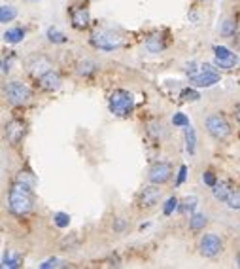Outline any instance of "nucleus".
Masks as SVG:
<instances>
[{"instance_id": "obj_13", "label": "nucleus", "mask_w": 240, "mask_h": 269, "mask_svg": "<svg viewBox=\"0 0 240 269\" xmlns=\"http://www.w3.org/2000/svg\"><path fill=\"white\" fill-rule=\"evenodd\" d=\"M38 86H40V90L53 93V91H57L61 86H63V78H61L59 72L51 69V71H48L46 74H42V76L38 78Z\"/></svg>"}, {"instance_id": "obj_6", "label": "nucleus", "mask_w": 240, "mask_h": 269, "mask_svg": "<svg viewBox=\"0 0 240 269\" xmlns=\"http://www.w3.org/2000/svg\"><path fill=\"white\" fill-rule=\"evenodd\" d=\"M189 82L195 88H210V86H214V84L220 82V72L216 71L212 65L205 63V65H201V72L195 74V76H191Z\"/></svg>"}, {"instance_id": "obj_3", "label": "nucleus", "mask_w": 240, "mask_h": 269, "mask_svg": "<svg viewBox=\"0 0 240 269\" xmlns=\"http://www.w3.org/2000/svg\"><path fill=\"white\" fill-rule=\"evenodd\" d=\"M123 36L110 29H101L91 35V46L101 52H118L120 48H123Z\"/></svg>"}, {"instance_id": "obj_37", "label": "nucleus", "mask_w": 240, "mask_h": 269, "mask_svg": "<svg viewBox=\"0 0 240 269\" xmlns=\"http://www.w3.org/2000/svg\"><path fill=\"white\" fill-rule=\"evenodd\" d=\"M125 228H127V224H125V220L123 218H118L116 222H114V232H125Z\"/></svg>"}, {"instance_id": "obj_42", "label": "nucleus", "mask_w": 240, "mask_h": 269, "mask_svg": "<svg viewBox=\"0 0 240 269\" xmlns=\"http://www.w3.org/2000/svg\"><path fill=\"white\" fill-rule=\"evenodd\" d=\"M33 2H38V0H33Z\"/></svg>"}, {"instance_id": "obj_2", "label": "nucleus", "mask_w": 240, "mask_h": 269, "mask_svg": "<svg viewBox=\"0 0 240 269\" xmlns=\"http://www.w3.org/2000/svg\"><path fill=\"white\" fill-rule=\"evenodd\" d=\"M108 108L114 116L127 118L131 116V112L135 110V97L133 93L127 90H116L112 91L110 99H108Z\"/></svg>"}, {"instance_id": "obj_21", "label": "nucleus", "mask_w": 240, "mask_h": 269, "mask_svg": "<svg viewBox=\"0 0 240 269\" xmlns=\"http://www.w3.org/2000/svg\"><path fill=\"white\" fill-rule=\"evenodd\" d=\"M23 266V258L21 254H4V260H2V268H21Z\"/></svg>"}, {"instance_id": "obj_33", "label": "nucleus", "mask_w": 240, "mask_h": 269, "mask_svg": "<svg viewBox=\"0 0 240 269\" xmlns=\"http://www.w3.org/2000/svg\"><path fill=\"white\" fill-rule=\"evenodd\" d=\"M203 182H205L208 188H214V186L218 184L216 173H214V171H205V173H203Z\"/></svg>"}, {"instance_id": "obj_26", "label": "nucleus", "mask_w": 240, "mask_h": 269, "mask_svg": "<svg viewBox=\"0 0 240 269\" xmlns=\"http://www.w3.org/2000/svg\"><path fill=\"white\" fill-rule=\"evenodd\" d=\"M227 207L233 211H240V190H233L227 199Z\"/></svg>"}, {"instance_id": "obj_17", "label": "nucleus", "mask_w": 240, "mask_h": 269, "mask_svg": "<svg viewBox=\"0 0 240 269\" xmlns=\"http://www.w3.org/2000/svg\"><path fill=\"white\" fill-rule=\"evenodd\" d=\"M97 69H99V67H97V63L87 59V61L78 63V69H76V71H78V74H80L82 78H93V76H95V72H97Z\"/></svg>"}, {"instance_id": "obj_20", "label": "nucleus", "mask_w": 240, "mask_h": 269, "mask_svg": "<svg viewBox=\"0 0 240 269\" xmlns=\"http://www.w3.org/2000/svg\"><path fill=\"white\" fill-rule=\"evenodd\" d=\"M17 18V8L16 6H10V4H4L0 8V23H8V21H14Z\"/></svg>"}, {"instance_id": "obj_7", "label": "nucleus", "mask_w": 240, "mask_h": 269, "mask_svg": "<svg viewBox=\"0 0 240 269\" xmlns=\"http://www.w3.org/2000/svg\"><path fill=\"white\" fill-rule=\"evenodd\" d=\"M172 175H174V169H172L171 163L169 161H157L150 167L148 179H150L152 184H159V186H163V184H167V182L172 179Z\"/></svg>"}, {"instance_id": "obj_15", "label": "nucleus", "mask_w": 240, "mask_h": 269, "mask_svg": "<svg viewBox=\"0 0 240 269\" xmlns=\"http://www.w3.org/2000/svg\"><path fill=\"white\" fill-rule=\"evenodd\" d=\"M206 224H208V216L203 215V213H195V215L189 216V230L195 232V233L203 232L206 228Z\"/></svg>"}, {"instance_id": "obj_31", "label": "nucleus", "mask_w": 240, "mask_h": 269, "mask_svg": "<svg viewBox=\"0 0 240 269\" xmlns=\"http://www.w3.org/2000/svg\"><path fill=\"white\" fill-rule=\"evenodd\" d=\"M214 55H216V59H229V57H235L237 54H233L225 46H214Z\"/></svg>"}, {"instance_id": "obj_22", "label": "nucleus", "mask_w": 240, "mask_h": 269, "mask_svg": "<svg viewBox=\"0 0 240 269\" xmlns=\"http://www.w3.org/2000/svg\"><path fill=\"white\" fill-rule=\"evenodd\" d=\"M148 133L154 137L155 141L167 137V133H165V129H163V124H161V122H150V124H148Z\"/></svg>"}, {"instance_id": "obj_35", "label": "nucleus", "mask_w": 240, "mask_h": 269, "mask_svg": "<svg viewBox=\"0 0 240 269\" xmlns=\"http://www.w3.org/2000/svg\"><path fill=\"white\" fill-rule=\"evenodd\" d=\"M63 266V262L61 260H57V258H50V260H46L40 268L42 269H50V268H61Z\"/></svg>"}, {"instance_id": "obj_18", "label": "nucleus", "mask_w": 240, "mask_h": 269, "mask_svg": "<svg viewBox=\"0 0 240 269\" xmlns=\"http://www.w3.org/2000/svg\"><path fill=\"white\" fill-rule=\"evenodd\" d=\"M25 35H27V31H25V29H21V27L8 29V31L4 33V40H6L8 44H19V42H23V40H25Z\"/></svg>"}, {"instance_id": "obj_10", "label": "nucleus", "mask_w": 240, "mask_h": 269, "mask_svg": "<svg viewBox=\"0 0 240 269\" xmlns=\"http://www.w3.org/2000/svg\"><path fill=\"white\" fill-rule=\"evenodd\" d=\"M25 67H27V72L33 76V78H40L42 74H46L48 71H51V61L46 57V55H31L29 59H27V63H25Z\"/></svg>"}, {"instance_id": "obj_24", "label": "nucleus", "mask_w": 240, "mask_h": 269, "mask_svg": "<svg viewBox=\"0 0 240 269\" xmlns=\"http://www.w3.org/2000/svg\"><path fill=\"white\" fill-rule=\"evenodd\" d=\"M48 40H50V42H53V44H65L69 38L65 36V33H61L59 29H53V27H51V29L48 31Z\"/></svg>"}, {"instance_id": "obj_32", "label": "nucleus", "mask_w": 240, "mask_h": 269, "mask_svg": "<svg viewBox=\"0 0 240 269\" xmlns=\"http://www.w3.org/2000/svg\"><path fill=\"white\" fill-rule=\"evenodd\" d=\"M172 126L174 127H188V126H191V124H189V118L186 116V114L176 112L174 118H172Z\"/></svg>"}, {"instance_id": "obj_36", "label": "nucleus", "mask_w": 240, "mask_h": 269, "mask_svg": "<svg viewBox=\"0 0 240 269\" xmlns=\"http://www.w3.org/2000/svg\"><path fill=\"white\" fill-rule=\"evenodd\" d=\"M186 177H188V167H186V165H182V167H180V173H178V180H176V184H178V186H182V184H184V180H186Z\"/></svg>"}, {"instance_id": "obj_41", "label": "nucleus", "mask_w": 240, "mask_h": 269, "mask_svg": "<svg viewBox=\"0 0 240 269\" xmlns=\"http://www.w3.org/2000/svg\"><path fill=\"white\" fill-rule=\"evenodd\" d=\"M199 2H205V0H199Z\"/></svg>"}, {"instance_id": "obj_9", "label": "nucleus", "mask_w": 240, "mask_h": 269, "mask_svg": "<svg viewBox=\"0 0 240 269\" xmlns=\"http://www.w3.org/2000/svg\"><path fill=\"white\" fill-rule=\"evenodd\" d=\"M163 197V190L159 188V184H150L146 186L140 196H138V207L140 209H154L155 205Z\"/></svg>"}, {"instance_id": "obj_5", "label": "nucleus", "mask_w": 240, "mask_h": 269, "mask_svg": "<svg viewBox=\"0 0 240 269\" xmlns=\"http://www.w3.org/2000/svg\"><path fill=\"white\" fill-rule=\"evenodd\" d=\"M206 131L214 141H225L231 135V126L222 114H212L206 118Z\"/></svg>"}, {"instance_id": "obj_43", "label": "nucleus", "mask_w": 240, "mask_h": 269, "mask_svg": "<svg viewBox=\"0 0 240 269\" xmlns=\"http://www.w3.org/2000/svg\"><path fill=\"white\" fill-rule=\"evenodd\" d=\"M87 2H89V0H87Z\"/></svg>"}, {"instance_id": "obj_38", "label": "nucleus", "mask_w": 240, "mask_h": 269, "mask_svg": "<svg viewBox=\"0 0 240 269\" xmlns=\"http://www.w3.org/2000/svg\"><path fill=\"white\" fill-rule=\"evenodd\" d=\"M235 118H237V122L240 124V103L235 107Z\"/></svg>"}, {"instance_id": "obj_25", "label": "nucleus", "mask_w": 240, "mask_h": 269, "mask_svg": "<svg viewBox=\"0 0 240 269\" xmlns=\"http://www.w3.org/2000/svg\"><path fill=\"white\" fill-rule=\"evenodd\" d=\"M239 55H235V57H229V59H216V65L220 67V69H225V71H229V69H235L237 65H239Z\"/></svg>"}, {"instance_id": "obj_39", "label": "nucleus", "mask_w": 240, "mask_h": 269, "mask_svg": "<svg viewBox=\"0 0 240 269\" xmlns=\"http://www.w3.org/2000/svg\"><path fill=\"white\" fill-rule=\"evenodd\" d=\"M237 266L240 268V252H239V256H237Z\"/></svg>"}, {"instance_id": "obj_19", "label": "nucleus", "mask_w": 240, "mask_h": 269, "mask_svg": "<svg viewBox=\"0 0 240 269\" xmlns=\"http://www.w3.org/2000/svg\"><path fill=\"white\" fill-rule=\"evenodd\" d=\"M239 31V23L235 18H227L222 23V36L223 38H233Z\"/></svg>"}, {"instance_id": "obj_1", "label": "nucleus", "mask_w": 240, "mask_h": 269, "mask_svg": "<svg viewBox=\"0 0 240 269\" xmlns=\"http://www.w3.org/2000/svg\"><path fill=\"white\" fill-rule=\"evenodd\" d=\"M34 207V188L14 180L8 192V209L16 216H27Z\"/></svg>"}, {"instance_id": "obj_8", "label": "nucleus", "mask_w": 240, "mask_h": 269, "mask_svg": "<svg viewBox=\"0 0 240 269\" xmlns=\"http://www.w3.org/2000/svg\"><path fill=\"white\" fill-rule=\"evenodd\" d=\"M199 251L205 258H216L223 252V241L218 235L206 233L199 243Z\"/></svg>"}, {"instance_id": "obj_14", "label": "nucleus", "mask_w": 240, "mask_h": 269, "mask_svg": "<svg viewBox=\"0 0 240 269\" xmlns=\"http://www.w3.org/2000/svg\"><path fill=\"white\" fill-rule=\"evenodd\" d=\"M167 48H169V40H167V36L161 35V33H155V35L148 36V40H146V50L150 54H161Z\"/></svg>"}, {"instance_id": "obj_11", "label": "nucleus", "mask_w": 240, "mask_h": 269, "mask_svg": "<svg viewBox=\"0 0 240 269\" xmlns=\"http://www.w3.org/2000/svg\"><path fill=\"white\" fill-rule=\"evenodd\" d=\"M25 133H27V124H25L23 120H10V122L4 126L6 141L12 144V146H17V144L25 139Z\"/></svg>"}, {"instance_id": "obj_28", "label": "nucleus", "mask_w": 240, "mask_h": 269, "mask_svg": "<svg viewBox=\"0 0 240 269\" xmlns=\"http://www.w3.org/2000/svg\"><path fill=\"white\" fill-rule=\"evenodd\" d=\"M16 180H19V182H23V184H29V186H33V188L36 186L34 175H33V173H29V171H21V173H17V177H16Z\"/></svg>"}, {"instance_id": "obj_34", "label": "nucleus", "mask_w": 240, "mask_h": 269, "mask_svg": "<svg viewBox=\"0 0 240 269\" xmlns=\"http://www.w3.org/2000/svg\"><path fill=\"white\" fill-rule=\"evenodd\" d=\"M180 97H182V101H186V103H188V101H199V97H201V95H199V91L197 90H191V88H189V90L182 91V93H180Z\"/></svg>"}, {"instance_id": "obj_23", "label": "nucleus", "mask_w": 240, "mask_h": 269, "mask_svg": "<svg viewBox=\"0 0 240 269\" xmlns=\"http://www.w3.org/2000/svg\"><path fill=\"white\" fill-rule=\"evenodd\" d=\"M195 209H197V197L184 199V203H180V207H178V211H180L182 215H193Z\"/></svg>"}, {"instance_id": "obj_12", "label": "nucleus", "mask_w": 240, "mask_h": 269, "mask_svg": "<svg viewBox=\"0 0 240 269\" xmlns=\"http://www.w3.org/2000/svg\"><path fill=\"white\" fill-rule=\"evenodd\" d=\"M70 23L76 31H86L91 23V16H89V8L86 4L80 6H72L70 8Z\"/></svg>"}, {"instance_id": "obj_29", "label": "nucleus", "mask_w": 240, "mask_h": 269, "mask_svg": "<svg viewBox=\"0 0 240 269\" xmlns=\"http://www.w3.org/2000/svg\"><path fill=\"white\" fill-rule=\"evenodd\" d=\"M186 141H188V152L189 154H195V131H193V127L188 126L186 127Z\"/></svg>"}, {"instance_id": "obj_27", "label": "nucleus", "mask_w": 240, "mask_h": 269, "mask_svg": "<svg viewBox=\"0 0 240 269\" xmlns=\"http://www.w3.org/2000/svg\"><path fill=\"white\" fill-rule=\"evenodd\" d=\"M53 222H55V226H57V228L65 230V228H69L70 216L67 215V213H57V215L53 216Z\"/></svg>"}, {"instance_id": "obj_16", "label": "nucleus", "mask_w": 240, "mask_h": 269, "mask_svg": "<svg viewBox=\"0 0 240 269\" xmlns=\"http://www.w3.org/2000/svg\"><path fill=\"white\" fill-rule=\"evenodd\" d=\"M231 192H233V188H231L229 182H218V184L212 188L214 197L218 199V201H223V203H227V199H229V196H231Z\"/></svg>"}, {"instance_id": "obj_40", "label": "nucleus", "mask_w": 240, "mask_h": 269, "mask_svg": "<svg viewBox=\"0 0 240 269\" xmlns=\"http://www.w3.org/2000/svg\"><path fill=\"white\" fill-rule=\"evenodd\" d=\"M237 46H239V50H240V38H239V42H237Z\"/></svg>"}, {"instance_id": "obj_30", "label": "nucleus", "mask_w": 240, "mask_h": 269, "mask_svg": "<svg viewBox=\"0 0 240 269\" xmlns=\"http://www.w3.org/2000/svg\"><path fill=\"white\" fill-rule=\"evenodd\" d=\"M178 207H180V201H178L176 197H169L167 199V203H165V207H163V215L171 216Z\"/></svg>"}, {"instance_id": "obj_4", "label": "nucleus", "mask_w": 240, "mask_h": 269, "mask_svg": "<svg viewBox=\"0 0 240 269\" xmlns=\"http://www.w3.org/2000/svg\"><path fill=\"white\" fill-rule=\"evenodd\" d=\"M4 95H6V99H8L10 105L23 107V105H27L33 99V90L27 84H23V82H10L4 88Z\"/></svg>"}]
</instances>
